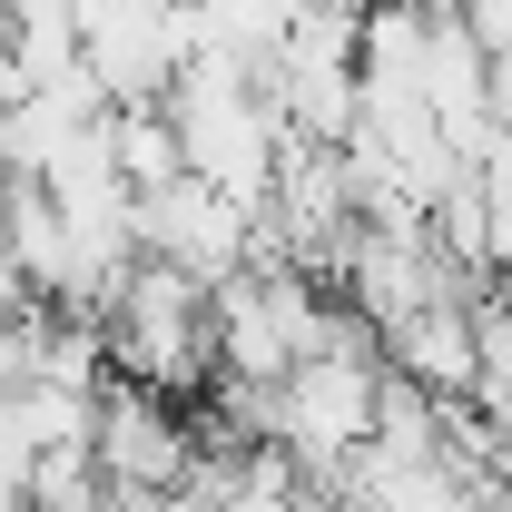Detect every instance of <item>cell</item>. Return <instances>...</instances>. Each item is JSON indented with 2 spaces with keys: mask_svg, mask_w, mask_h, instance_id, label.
Here are the masks:
<instances>
[{
  "mask_svg": "<svg viewBox=\"0 0 512 512\" xmlns=\"http://www.w3.org/2000/svg\"><path fill=\"white\" fill-rule=\"evenodd\" d=\"M109 365L119 384H148L168 404L197 394L217 375V286H197L168 256H138L119 286V316H109Z\"/></svg>",
  "mask_w": 512,
  "mask_h": 512,
  "instance_id": "1",
  "label": "cell"
},
{
  "mask_svg": "<svg viewBox=\"0 0 512 512\" xmlns=\"http://www.w3.org/2000/svg\"><path fill=\"white\" fill-rule=\"evenodd\" d=\"M384 414V345H345V355H306L286 375V434L276 444L306 463V483H345V463L375 444Z\"/></svg>",
  "mask_w": 512,
  "mask_h": 512,
  "instance_id": "2",
  "label": "cell"
},
{
  "mask_svg": "<svg viewBox=\"0 0 512 512\" xmlns=\"http://www.w3.org/2000/svg\"><path fill=\"white\" fill-rule=\"evenodd\" d=\"M99 473H109V493H178L197 473V414H178L168 394H148V384H109L99 394Z\"/></svg>",
  "mask_w": 512,
  "mask_h": 512,
  "instance_id": "3",
  "label": "cell"
},
{
  "mask_svg": "<svg viewBox=\"0 0 512 512\" xmlns=\"http://www.w3.org/2000/svg\"><path fill=\"white\" fill-rule=\"evenodd\" d=\"M247 247H256V217L237 197H217L207 178H178V188L138 197V256H168L188 266L197 286H227L247 276Z\"/></svg>",
  "mask_w": 512,
  "mask_h": 512,
  "instance_id": "4",
  "label": "cell"
},
{
  "mask_svg": "<svg viewBox=\"0 0 512 512\" xmlns=\"http://www.w3.org/2000/svg\"><path fill=\"white\" fill-rule=\"evenodd\" d=\"M384 375L424 384V394H444L463 404L473 384H483V335H473V306H424V316H404L384 335Z\"/></svg>",
  "mask_w": 512,
  "mask_h": 512,
  "instance_id": "5",
  "label": "cell"
},
{
  "mask_svg": "<svg viewBox=\"0 0 512 512\" xmlns=\"http://www.w3.org/2000/svg\"><path fill=\"white\" fill-rule=\"evenodd\" d=\"M109 138H119V178L138 197H158V188L188 178V138H178V119H168V99H158V109H119Z\"/></svg>",
  "mask_w": 512,
  "mask_h": 512,
  "instance_id": "6",
  "label": "cell"
}]
</instances>
